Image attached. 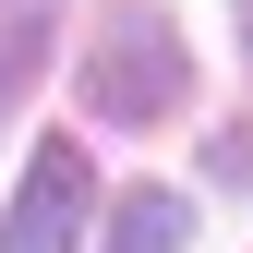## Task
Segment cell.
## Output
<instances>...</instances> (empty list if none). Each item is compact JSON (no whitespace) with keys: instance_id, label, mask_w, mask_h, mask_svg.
<instances>
[{"instance_id":"obj_3","label":"cell","mask_w":253,"mask_h":253,"mask_svg":"<svg viewBox=\"0 0 253 253\" xmlns=\"http://www.w3.org/2000/svg\"><path fill=\"white\" fill-rule=\"evenodd\" d=\"M48 37H60V0H0V97H24V84H37Z\"/></svg>"},{"instance_id":"obj_4","label":"cell","mask_w":253,"mask_h":253,"mask_svg":"<svg viewBox=\"0 0 253 253\" xmlns=\"http://www.w3.org/2000/svg\"><path fill=\"white\" fill-rule=\"evenodd\" d=\"M181 229H193V205H181V193H121L109 253H181Z\"/></svg>"},{"instance_id":"obj_2","label":"cell","mask_w":253,"mask_h":253,"mask_svg":"<svg viewBox=\"0 0 253 253\" xmlns=\"http://www.w3.org/2000/svg\"><path fill=\"white\" fill-rule=\"evenodd\" d=\"M84 205H97L84 145H37V169H24L12 217H0V253H73V241H84Z\"/></svg>"},{"instance_id":"obj_1","label":"cell","mask_w":253,"mask_h":253,"mask_svg":"<svg viewBox=\"0 0 253 253\" xmlns=\"http://www.w3.org/2000/svg\"><path fill=\"white\" fill-rule=\"evenodd\" d=\"M84 109L97 121H169L181 109V37L157 0H121L97 24V48H84Z\"/></svg>"},{"instance_id":"obj_5","label":"cell","mask_w":253,"mask_h":253,"mask_svg":"<svg viewBox=\"0 0 253 253\" xmlns=\"http://www.w3.org/2000/svg\"><path fill=\"white\" fill-rule=\"evenodd\" d=\"M229 12H241V60H253V0H229Z\"/></svg>"}]
</instances>
